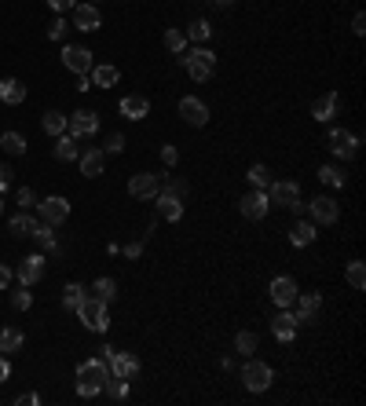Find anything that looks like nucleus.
Wrapping results in <instances>:
<instances>
[{"label":"nucleus","instance_id":"nucleus-1","mask_svg":"<svg viewBox=\"0 0 366 406\" xmlns=\"http://www.w3.org/2000/svg\"><path fill=\"white\" fill-rule=\"evenodd\" d=\"M110 381V366H106V359L96 355V359H84L77 366V395L81 399H96L103 395V384Z\"/></svg>","mask_w":366,"mask_h":406},{"label":"nucleus","instance_id":"nucleus-2","mask_svg":"<svg viewBox=\"0 0 366 406\" xmlns=\"http://www.w3.org/2000/svg\"><path fill=\"white\" fill-rule=\"evenodd\" d=\"M268 202L271 205H282L290 212H297V216H304L308 205L300 202V187L293 180H278V183H268Z\"/></svg>","mask_w":366,"mask_h":406},{"label":"nucleus","instance_id":"nucleus-3","mask_svg":"<svg viewBox=\"0 0 366 406\" xmlns=\"http://www.w3.org/2000/svg\"><path fill=\"white\" fill-rule=\"evenodd\" d=\"M74 315H77L92 333H106V330H110V311H106V301H99V296H84L81 308H77Z\"/></svg>","mask_w":366,"mask_h":406},{"label":"nucleus","instance_id":"nucleus-4","mask_svg":"<svg viewBox=\"0 0 366 406\" xmlns=\"http://www.w3.org/2000/svg\"><path fill=\"white\" fill-rule=\"evenodd\" d=\"M183 66L195 81H209L212 70H217V52L212 48H190V52H183Z\"/></svg>","mask_w":366,"mask_h":406},{"label":"nucleus","instance_id":"nucleus-5","mask_svg":"<svg viewBox=\"0 0 366 406\" xmlns=\"http://www.w3.org/2000/svg\"><path fill=\"white\" fill-rule=\"evenodd\" d=\"M271 381H275V370L268 366V362H261V359L249 355V362L242 366V384H246V388H249V392H268Z\"/></svg>","mask_w":366,"mask_h":406},{"label":"nucleus","instance_id":"nucleus-6","mask_svg":"<svg viewBox=\"0 0 366 406\" xmlns=\"http://www.w3.org/2000/svg\"><path fill=\"white\" fill-rule=\"evenodd\" d=\"M37 216H40V224L59 227V224H67V216H70V202L62 195H48V198L37 202Z\"/></svg>","mask_w":366,"mask_h":406},{"label":"nucleus","instance_id":"nucleus-7","mask_svg":"<svg viewBox=\"0 0 366 406\" xmlns=\"http://www.w3.org/2000/svg\"><path fill=\"white\" fill-rule=\"evenodd\" d=\"M308 212H311V224L315 227H333L341 220V205L330 195H319L315 202H308Z\"/></svg>","mask_w":366,"mask_h":406},{"label":"nucleus","instance_id":"nucleus-8","mask_svg":"<svg viewBox=\"0 0 366 406\" xmlns=\"http://www.w3.org/2000/svg\"><path fill=\"white\" fill-rule=\"evenodd\" d=\"M161 190V176L158 173H136L132 180H128V195H132L136 202H154Z\"/></svg>","mask_w":366,"mask_h":406},{"label":"nucleus","instance_id":"nucleus-9","mask_svg":"<svg viewBox=\"0 0 366 406\" xmlns=\"http://www.w3.org/2000/svg\"><path fill=\"white\" fill-rule=\"evenodd\" d=\"M239 212H242L246 220H253V224H256V220H264L268 212H271V202H268V190H256V187H253L249 195H246V198L239 202Z\"/></svg>","mask_w":366,"mask_h":406},{"label":"nucleus","instance_id":"nucleus-10","mask_svg":"<svg viewBox=\"0 0 366 406\" xmlns=\"http://www.w3.org/2000/svg\"><path fill=\"white\" fill-rule=\"evenodd\" d=\"M326 143H330L333 158H344V161H348V158L359 154V136H355V132H344V128H330Z\"/></svg>","mask_w":366,"mask_h":406},{"label":"nucleus","instance_id":"nucleus-11","mask_svg":"<svg viewBox=\"0 0 366 406\" xmlns=\"http://www.w3.org/2000/svg\"><path fill=\"white\" fill-rule=\"evenodd\" d=\"M297 326H315V318H319V311H322V296L319 293H297Z\"/></svg>","mask_w":366,"mask_h":406},{"label":"nucleus","instance_id":"nucleus-12","mask_svg":"<svg viewBox=\"0 0 366 406\" xmlns=\"http://www.w3.org/2000/svg\"><path fill=\"white\" fill-rule=\"evenodd\" d=\"M67 132L74 139H84V136H96L99 132V114L96 110H77L67 117Z\"/></svg>","mask_w":366,"mask_h":406},{"label":"nucleus","instance_id":"nucleus-13","mask_svg":"<svg viewBox=\"0 0 366 406\" xmlns=\"http://www.w3.org/2000/svg\"><path fill=\"white\" fill-rule=\"evenodd\" d=\"M297 315L290 311V308H278L275 311V318H271V337L278 340V344H290V340L297 337Z\"/></svg>","mask_w":366,"mask_h":406},{"label":"nucleus","instance_id":"nucleus-14","mask_svg":"<svg viewBox=\"0 0 366 406\" xmlns=\"http://www.w3.org/2000/svg\"><path fill=\"white\" fill-rule=\"evenodd\" d=\"M62 66H67L70 74H88L92 66H96V62H92V52L88 48H81V45H67V48H62Z\"/></svg>","mask_w":366,"mask_h":406},{"label":"nucleus","instance_id":"nucleus-15","mask_svg":"<svg viewBox=\"0 0 366 406\" xmlns=\"http://www.w3.org/2000/svg\"><path fill=\"white\" fill-rule=\"evenodd\" d=\"M18 286H37L40 279H45V253H33V256H26V260L23 264H18Z\"/></svg>","mask_w":366,"mask_h":406},{"label":"nucleus","instance_id":"nucleus-16","mask_svg":"<svg viewBox=\"0 0 366 406\" xmlns=\"http://www.w3.org/2000/svg\"><path fill=\"white\" fill-rule=\"evenodd\" d=\"M271 301H275V308H293V301H297V282L290 279V274H278V279H271Z\"/></svg>","mask_w":366,"mask_h":406},{"label":"nucleus","instance_id":"nucleus-17","mask_svg":"<svg viewBox=\"0 0 366 406\" xmlns=\"http://www.w3.org/2000/svg\"><path fill=\"white\" fill-rule=\"evenodd\" d=\"M106 366H110V377L132 381V377L139 373V359L128 355V352H110V355H106Z\"/></svg>","mask_w":366,"mask_h":406},{"label":"nucleus","instance_id":"nucleus-18","mask_svg":"<svg viewBox=\"0 0 366 406\" xmlns=\"http://www.w3.org/2000/svg\"><path fill=\"white\" fill-rule=\"evenodd\" d=\"M180 117H183L187 124L202 128V124L209 121V106H205L198 95H183V99H180Z\"/></svg>","mask_w":366,"mask_h":406},{"label":"nucleus","instance_id":"nucleus-19","mask_svg":"<svg viewBox=\"0 0 366 406\" xmlns=\"http://www.w3.org/2000/svg\"><path fill=\"white\" fill-rule=\"evenodd\" d=\"M74 26H77L81 33H96V30L103 26L99 8H96V4H77V8H74Z\"/></svg>","mask_w":366,"mask_h":406},{"label":"nucleus","instance_id":"nucleus-20","mask_svg":"<svg viewBox=\"0 0 366 406\" xmlns=\"http://www.w3.org/2000/svg\"><path fill=\"white\" fill-rule=\"evenodd\" d=\"M77 158H81V176H88V180L103 176V165H106V151H103V146H92V151H84Z\"/></svg>","mask_w":366,"mask_h":406},{"label":"nucleus","instance_id":"nucleus-21","mask_svg":"<svg viewBox=\"0 0 366 406\" xmlns=\"http://www.w3.org/2000/svg\"><path fill=\"white\" fill-rule=\"evenodd\" d=\"M147 114H150V99H147V95L132 92V95H125V99H121V117H128V121H143Z\"/></svg>","mask_w":366,"mask_h":406},{"label":"nucleus","instance_id":"nucleus-22","mask_svg":"<svg viewBox=\"0 0 366 406\" xmlns=\"http://www.w3.org/2000/svg\"><path fill=\"white\" fill-rule=\"evenodd\" d=\"M88 77H92V88H114V84L121 81V70L114 66V62H99V66L88 70Z\"/></svg>","mask_w":366,"mask_h":406},{"label":"nucleus","instance_id":"nucleus-23","mask_svg":"<svg viewBox=\"0 0 366 406\" xmlns=\"http://www.w3.org/2000/svg\"><path fill=\"white\" fill-rule=\"evenodd\" d=\"M158 220H168V224H176V220H183V202L180 198H172V195H165V190H158Z\"/></svg>","mask_w":366,"mask_h":406},{"label":"nucleus","instance_id":"nucleus-24","mask_svg":"<svg viewBox=\"0 0 366 406\" xmlns=\"http://www.w3.org/2000/svg\"><path fill=\"white\" fill-rule=\"evenodd\" d=\"M337 106H341V95H337V92H322V95L311 103V117H315V121H330V117H337Z\"/></svg>","mask_w":366,"mask_h":406},{"label":"nucleus","instance_id":"nucleus-25","mask_svg":"<svg viewBox=\"0 0 366 406\" xmlns=\"http://www.w3.org/2000/svg\"><path fill=\"white\" fill-rule=\"evenodd\" d=\"M319 227L311 224V220H297L293 227H290V245H297V249H304V245H311L319 234H315Z\"/></svg>","mask_w":366,"mask_h":406},{"label":"nucleus","instance_id":"nucleus-26","mask_svg":"<svg viewBox=\"0 0 366 406\" xmlns=\"http://www.w3.org/2000/svg\"><path fill=\"white\" fill-rule=\"evenodd\" d=\"M23 99H26V84H23V81H15V77H4V81H0V103L18 106Z\"/></svg>","mask_w":366,"mask_h":406},{"label":"nucleus","instance_id":"nucleus-27","mask_svg":"<svg viewBox=\"0 0 366 406\" xmlns=\"http://www.w3.org/2000/svg\"><path fill=\"white\" fill-rule=\"evenodd\" d=\"M30 238L37 242V253H59V242H55V227H48V224H37Z\"/></svg>","mask_w":366,"mask_h":406},{"label":"nucleus","instance_id":"nucleus-28","mask_svg":"<svg viewBox=\"0 0 366 406\" xmlns=\"http://www.w3.org/2000/svg\"><path fill=\"white\" fill-rule=\"evenodd\" d=\"M23 330H15V326H4L0 330V355H15V352H23Z\"/></svg>","mask_w":366,"mask_h":406},{"label":"nucleus","instance_id":"nucleus-29","mask_svg":"<svg viewBox=\"0 0 366 406\" xmlns=\"http://www.w3.org/2000/svg\"><path fill=\"white\" fill-rule=\"evenodd\" d=\"M37 224H40V220H33L30 212H23V209H18L15 216H11V224H8V231L15 234V238H30V234H33V227H37Z\"/></svg>","mask_w":366,"mask_h":406},{"label":"nucleus","instance_id":"nucleus-30","mask_svg":"<svg viewBox=\"0 0 366 406\" xmlns=\"http://www.w3.org/2000/svg\"><path fill=\"white\" fill-rule=\"evenodd\" d=\"M77 139L70 136V132H62V136H55V158L59 161H77Z\"/></svg>","mask_w":366,"mask_h":406},{"label":"nucleus","instance_id":"nucleus-31","mask_svg":"<svg viewBox=\"0 0 366 406\" xmlns=\"http://www.w3.org/2000/svg\"><path fill=\"white\" fill-rule=\"evenodd\" d=\"M256 348H261V340H256V333H249V330H239L234 333V352L239 355H256Z\"/></svg>","mask_w":366,"mask_h":406},{"label":"nucleus","instance_id":"nucleus-32","mask_svg":"<svg viewBox=\"0 0 366 406\" xmlns=\"http://www.w3.org/2000/svg\"><path fill=\"white\" fill-rule=\"evenodd\" d=\"M84 296H88V289H84V286H77V282H67V289H62V308H67V311H77Z\"/></svg>","mask_w":366,"mask_h":406},{"label":"nucleus","instance_id":"nucleus-33","mask_svg":"<svg viewBox=\"0 0 366 406\" xmlns=\"http://www.w3.org/2000/svg\"><path fill=\"white\" fill-rule=\"evenodd\" d=\"M40 128H45L48 136H62V132H67V114H59V110H48L45 117H40Z\"/></svg>","mask_w":366,"mask_h":406},{"label":"nucleus","instance_id":"nucleus-34","mask_svg":"<svg viewBox=\"0 0 366 406\" xmlns=\"http://www.w3.org/2000/svg\"><path fill=\"white\" fill-rule=\"evenodd\" d=\"M165 48H168L172 55H183V52H187V33L168 26V30H165Z\"/></svg>","mask_w":366,"mask_h":406},{"label":"nucleus","instance_id":"nucleus-35","mask_svg":"<svg viewBox=\"0 0 366 406\" xmlns=\"http://www.w3.org/2000/svg\"><path fill=\"white\" fill-rule=\"evenodd\" d=\"M319 180L326 183V187H344V180H348V176H344L341 165H322L319 168Z\"/></svg>","mask_w":366,"mask_h":406},{"label":"nucleus","instance_id":"nucleus-36","mask_svg":"<svg viewBox=\"0 0 366 406\" xmlns=\"http://www.w3.org/2000/svg\"><path fill=\"white\" fill-rule=\"evenodd\" d=\"M88 293H92V296H99V301H106V304H110V301H114V293H118V282H114V279H96Z\"/></svg>","mask_w":366,"mask_h":406},{"label":"nucleus","instance_id":"nucleus-37","mask_svg":"<svg viewBox=\"0 0 366 406\" xmlns=\"http://www.w3.org/2000/svg\"><path fill=\"white\" fill-rule=\"evenodd\" d=\"M103 392L110 395L114 402H125V399H128V381H125V377H110V381L103 384Z\"/></svg>","mask_w":366,"mask_h":406},{"label":"nucleus","instance_id":"nucleus-38","mask_svg":"<svg viewBox=\"0 0 366 406\" xmlns=\"http://www.w3.org/2000/svg\"><path fill=\"white\" fill-rule=\"evenodd\" d=\"M246 180H249L256 190H268V183H271V168H268V165H253L249 173H246Z\"/></svg>","mask_w":366,"mask_h":406},{"label":"nucleus","instance_id":"nucleus-39","mask_svg":"<svg viewBox=\"0 0 366 406\" xmlns=\"http://www.w3.org/2000/svg\"><path fill=\"white\" fill-rule=\"evenodd\" d=\"M187 37H190V40H198V45H205V40L212 37V26H209V18H195V23L187 26Z\"/></svg>","mask_w":366,"mask_h":406},{"label":"nucleus","instance_id":"nucleus-40","mask_svg":"<svg viewBox=\"0 0 366 406\" xmlns=\"http://www.w3.org/2000/svg\"><path fill=\"white\" fill-rule=\"evenodd\" d=\"M0 146H4L8 154H26V139L18 132H4V136H0Z\"/></svg>","mask_w":366,"mask_h":406},{"label":"nucleus","instance_id":"nucleus-41","mask_svg":"<svg viewBox=\"0 0 366 406\" xmlns=\"http://www.w3.org/2000/svg\"><path fill=\"white\" fill-rule=\"evenodd\" d=\"M348 286L352 289H366V267H362V260L348 264Z\"/></svg>","mask_w":366,"mask_h":406},{"label":"nucleus","instance_id":"nucleus-42","mask_svg":"<svg viewBox=\"0 0 366 406\" xmlns=\"http://www.w3.org/2000/svg\"><path fill=\"white\" fill-rule=\"evenodd\" d=\"M30 304H33V293H26V286H18V289L11 293V308H15V311H26Z\"/></svg>","mask_w":366,"mask_h":406},{"label":"nucleus","instance_id":"nucleus-43","mask_svg":"<svg viewBox=\"0 0 366 406\" xmlns=\"http://www.w3.org/2000/svg\"><path fill=\"white\" fill-rule=\"evenodd\" d=\"M161 190H165V195H172V198H180V202H183V198L190 195V187H187V180H168V183H165Z\"/></svg>","mask_w":366,"mask_h":406},{"label":"nucleus","instance_id":"nucleus-44","mask_svg":"<svg viewBox=\"0 0 366 406\" xmlns=\"http://www.w3.org/2000/svg\"><path fill=\"white\" fill-rule=\"evenodd\" d=\"M67 30H70V26H67V18H62V15H59V18H52V26H48V40H62V37H67Z\"/></svg>","mask_w":366,"mask_h":406},{"label":"nucleus","instance_id":"nucleus-45","mask_svg":"<svg viewBox=\"0 0 366 406\" xmlns=\"http://www.w3.org/2000/svg\"><path fill=\"white\" fill-rule=\"evenodd\" d=\"M33 205H37V195H33L30 187H18V209H23V212H30Z\"/></svg>","mask_w":366,"mask_h":406},{"label":"nucleus","instance_id":"nucleus-46","mask_svg":"<svg viewBox=\"0 0 366 406\" xmlns=\"http://www.w3.org/2000/svg\"><path fill=\"white\" fill-rule=\"evenodd\" d=\"M103 151H106V154H121V151H125V136H121V132H110V139H106Z\"/></svg>","mask_w":366,"mask_h":406},{"label":"nucleus","instance_id":"nucleus-47","mask_svg":"<svg viewBox=\"0 0 366 406\" xmlns=\"http://www.w3.org/2000/svg\"><path fill=\"white\" fill-rule=\"evenodd\" d=\"M125 256H128V260H139V256H143V238H132V242H125V249H121Z\"/></svg>","mask_w":366,"mask_h":406},{"label":"nucleus","instance_id":"nucleus-48","mask_svg":"<svg viewBox=\"0 0 366 406\" xmlns=\"http://www.w3.org/2000/svg\"><path fill=\"white\" fill-rule=\"evenodd\" d=\"M161 161H165V165L172 168V165L180 161V151H176V146H172V143H165V146H161Z\"/></svg>","mask_w":366,"mask_h":406},{"label":"nucleus","instance_id":"nucleus-49","mask_svg":"<svg viewBox=\"0 0 366 406\" xmlns=\"http://www.w3.org/2000/svg\"><path fill=\"white\" fill-rule=\"evenodd\" d=\"M352 33H355V37L366 33V15H362V11H355V18H352Z\"/></svg>","mask_w":366,"mask_h":406},{"label":"nucleus","instance_id":"nucleus-50","mask_svg":"<svg viewBox=\"0 0 366 406\" xmlns=\"http://www.w3.org/2000/svg\"><path fill=\"white\" fill-rule=\"evenodd\" d=\"M74 4H77V0H48V8H52V11H59V15H62V11H70Z\"/></svg>","mask_w":366,"mask_h":406},{"label":"nucleus","instance_id":"nucleus-51","mask_svg":"<svg viewBox=\"0 0 366 406\" xmlns=\"http://www.w3.org/2000/svg\"><path fill=\"white\" fill-rule=\"evenodd\" d=\"M8 187H11V168H8V165H0V195H4Z\"/></svg>","mask_w":366,"mask_h":406},{"label":"nucleus","instance_id":"nucleus-52","mask_svg":"<svg viewBox=\"0 0 366 406\" xmlns=\"http://www.w3.org/2000/svg\"><path fill=\"white\" fill-rule=\"evenodd\" d=\"M11 279H15L11 267H8V264H0V289H8V286H11Z\"/></svg>","mask_w":366,"mask_h":406},{"label":"nucleus","instance_id":"nucleus-53","mask_svg":"<svg viewBox=\"0 0 366 406\" xmlns=\"http://www.w3.org/2000/svg\"><path fill=\"white\" fill-rule=\"evenodd\" d=\"M11 377V362H8V355H0V384H4Z\"/></svg>","mask_w":366,"mask_h":406},{"label":"nucleus","instance_id":"nucleus-54","mask_svg":"<svg viewBox=\"0 0 366 406\" xmlns=\"http://www.w3.org/2000/svg\"><path fill=\"white\" fill-rule=\"evenodd\" d=\"M77 92H92V77H88V74L77 77Z\"/></svg>","mask_w":366,"mask_h":406},{"label":"nucleus","instance_id":"nucleus-55","mask_svg":"<svg viewBox=\"0 0 366 406\" xmlns=\"http://www.w3.org/2000/svg\"><path fill=\"white\" fill-rule=\"evenodd\" d=\"M40 406V395H33V392H26V395H18V406Z\"/></svg>","mask_w":366,"mask_h":406},{"label":"nucleus","instance_id":"nucleus-56","mask_svg":"<svg viewBox=\"0 0 366 406\" xmlns=\"http://www.w3.org/2000/svg\"><path fill=\"white\" fill-rule=\"evenodd\" d=\"M212 4H220V8H227V4H234V0H212Z\"/></svg>","mask_w":366,"mask_h":406},{"label":"nucleus","instance_id":"nucleus-57","mask_svg":"<svg viewBox=\"0 0 366 406\" xmlns=\"http://www.w3.org/2000/svg\"><path fill=\"white\" fill-rule=\"evenodd\" d=\"M0 212H4V198H0Z\"/></svg>","mask_w":366,"mask_h":406}]
</instances>
